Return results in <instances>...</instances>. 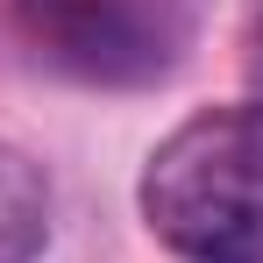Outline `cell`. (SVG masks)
Returning a JSON list of instances; mask_svg holds the SVG:
<instances>
[{
    "mask_svg": "<svg viewBox=\"0 0 263 263\" xmlns=\"http://www.w3.org/2000/svg\"><path fill=\"white\" fill-rule=\"evenodd\" d=\"M50 235V185L43 164L14 142H0V263H36Z\"/></svg>",
    "mask_w": 263,
    "mask_h": 263,
    "instance_id": "obj_2",
    "label": "cell"
},
{
    "mask_svg": "<svg viewBox=\"0 0 263 263\" xmlns=\"http://www.w3.org/2000/svg\"><path fill=\"white\" fill-rule=\"evenodd\" d=\"M149 235L192 263H263V100L185 114L142 164Z\"/></svg>",
    "mask_w": 263,
    "mask_h": 263,
    "instance_id": "obj_1",
    "label": "cell"
}]
</instances>
